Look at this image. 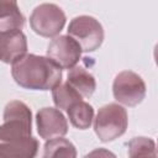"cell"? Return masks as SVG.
Segmentation results:
<instances>
[{
  "label": "cell",
  "mask_w": 158,
  "mask_h": 158,
  "mask_svg": "<svg viewBox=\"0 0 158 158\" xmlns=\"http://www.w3.org/2000/svg\"><path fill=\"white\" fill-rule=\"evenodd\" d=\"M67 114L70 123L79 130H86L90 127L94 118V109L89 102L78 101L67 109Z\"/></svg>",
  "instance_id": "13"
},
{
  "label": "cell",
  "mask_w": 158,
  "mask_h": 158,
  "mask_svg": "<svg viewBox=\"0 0 158 158\" xmlns=\"http://www.w3.org/2000/svg\"><path fill=\"white\" fill-rule=\"evenodd\" d=\"M14 80L30 90H52L62 83V68L48 57L27 53L11 64Z\"/></svg>",
  "instance_id": "1"
},
{
  "label": "cell",
  "mask_w": 158,
  "mask_h": 158,
  "mask_svg": "<svg viewBox=\"0 0 158 158\" xmlns=\"http://www.w3.org/2000/svg\"><path fill=\"white\" fill-rule=\"evenodd\" d=\"M37 131L41 138L48 141L63 137L68 132V122L60 110L54 107H43L36 114Z\"/></svg>",
  "instance_id": "8"
},
{
  "label": "cell",
  "mask_w": 158,
  "mask_h": 158,
  "mask_svg": "<svg viewBox=\"0 0 158 158\" xmlns=\"http://www.w3.org/2000/svg\"><path fill=\"white\" fill-rule=\"evenodd\" d=\"M37 152L38 141L32 136L0 143V158H35Z\"/></svg>",
  "instance_id": "10"
},
{
  "label": "cell",
  "mask_w": 158,
  "mask_h": 158,
  "mask_svg": "<svg viewBox=\"0 0 158 158\" xmlns=\"http://www.w3.org/2000/svg\"><path fill=\"white\" fill-rule=\"evenodd\" d=\"M68 36L79 44L81 52H94L104 41V28L95 17L80 15L69 22Z\"/></svg>",
  "instance_id": "4"
},
{
  "label": "cell",
  "mask_w": 158,
  "mask_h": 158,
  "mask_svg": "<svg viewBox=\"0 0 158 158\" xmlns=\"http://www.w3.org/2000/svg\"><path fill=\"white\" fill-rule=\"evenodd\" d=\"M4 123L0 125V143L23 139L32 133V114L30 107L20 101L12 100L6 104L2 115Z\"/></svg>",
  "instance_id": "2"
},
{
  "label": "cell",
  "mask_w": 158,
  "mask_h": 158,
  "mask_svg": "<svg viewBox=\"0 0 158 158\" xmlns=\"http://www.w3.org/2000/svg\"><path fill=\"white\" fill-rule=\"evenodd\" d=\"M43 149V158H77L75 146L63 137L48 139Z\"/></svg>",
  "instance_id": "14"
},
{
  "label": "cell",
  "mask_w": 158,
  "mask_h": 158,
  "mask_svg": "<svg viewBox=\"0 0 158 158\" xmlns=\"http://www.w3.org/2000/svg\"><path fill=\"white\" fill-rule=\"evenodd\" d=\"M67 83L81 98H90L96 89V81L94 75L80 65H75L74 68L69 69Z\"/></svg>",
  "instance_id": "12"
},
{
  "label": "cell",
  "mask_w": 158,
  "mask_h": 158,
  "mask_svg": "<svg viewBox=\"0 0 158 158\" xmlns=\"http://www.w3.org/2000/svg\"><path fill=\"white\" fill-rule=\"evenodd\" d=\"M84 158H117V157L106 148H95L88 154H85Z\"/></svg>",
  "instance_id": "17"
},
{
  "label": "cell",
  "mask_w": 158,
  "mask_h": 158,
  "mask_svg": "<svg viewBox=\"0 0 158 158\" xmlns=\"http://www.w3.org/2000/svg\"><path fill=\"white\" fill-rule=\"evenodd\" d=\"M27 54V40L22 31L0 32V60L12 64Z\"/></svg>",
  "instance_id": "9"
},
{
  "label": "cell",
  "mask_w": 158,
  "mask_h": 158,
  "mask_svg": "<svg viewBox=\"0 0 158 158\" xmlns=\"http://www.w3.org/2000/svg\"><path fill=\"white\" fill-rule=\"evenodd\" d=\"M52 98L58 110H67L73 104L81 101V96L68 83H60L56 88H53Z\"/></svg>",
  "instance_id": "15"
},
{
  "label": "cell",
  "mask_w": 158,
  "mask_h": 158,
  "mask_svg": "<svg viewBox=\"0 0 158 158\" xmlns=\"http://www.w3.org/2000/svg\"><path fill=\"white\" fill-rule=\"evenodd\" d=\"M47 57L62 69H72L81 57V48L68 35L54 37L47 47Z\"/></svg>",
  "instance_id": "7"
},
{
  "label": "cell",
  "mask_w": 158,
  "mask_h": 158,
  "mask_svg": "<svg viewBox=\"0 0 158 158\" xmlns=\"http://www.w3.org/2000/svg\"><path fill=\"white\" fill-rule=\"evenodd\" d=\"M128 125L126 109L116 102L104 105L94 118V131L101 142H110L122 136Z\"/></svg>",
  "instance_id": "3"
},
{
  "label": "cell",
  "mask_w": 158,
  "mask_h": 158,
  "mask_svg": "<svg viewBox=\"0 0 158 158\" xmlns=\"http://www.w3.org/2000/svg\"><path fill=\"white\" fill-rule=\"evenodd\" d=\"M25 16L14 0H0V32L21 31L25 26Z\"/></svg>",
  "instance_id": "11"
},
{
  "label": "cell",
  "mask_w": 158,
  "mask_h": 158,
  "mask_svg": "<svg viewBox=\"0 0 158 158\" xmlns=\"http://www.w3.org/2000/svg\"><path fill=\"white\" fill-rule=\"evenodd\" d=\"M65 14L52 2H43L35 7L30 16L31 28L42 37H56L65 25Z\"/></svg>",
  "instance_id": "5"
},
{
  "label": "cell",
  "mask_w": 158,
  "mask_h": 158,
  "mask_svg": "<svg viewBox=\"0 0 158 158\" xmlns=\"http://www.w3.org/2000/svg\"><path fill=\"white\" fill-rule=\"evenodd\" d=\"M128 158H157L156 143L148 137H135L128 143Z\"/></svg>",
  "instance_id": "16"
},
{
  "label": "cell",
  "mask_w": 158,
  "mask_h": 158,
  "mask_svg": "<svg viewBox=\"0 0 158 158\" xmlns=\"http://www.w3.org/2000/svg\"><path fill=\"white\" fill-rule=\"evenodd\" d=\"M112 94L116 101L125 106H136L146 96V84L143 79L132 70L120 72L112 83Z\"/></svg>",
  "instance_id": "6"
}]
</instances>
